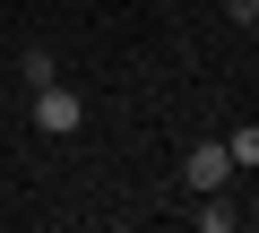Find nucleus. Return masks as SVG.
<instances>
[{
	"mask_svg": "<svg viewBox=\"0 0 259 233\" xmlns=\"http://www.w3.org/2000/svg\"><path fill=\"white\" fill-rule=\"evenodd\" d=\"M190 224H199V233H233V224H242V207H233L225 190H199V207H190Z\"/></svg>",
	"mask_w": 259,
	"mask_h": 233,
	"instance_id": "obj_3",
	"label": "nucleus"
},
{
	"mask_svg": "<svg viewBox=\"0 0 259 233\" xmlns=\"http://www.w3.org/2000/svg\"><path fill=\"white\" fill-rule=\"evenodd\" d=\"M225 147H233V164H259V121H242V130H233Z\"/></svg>",
	"mask_w": 259,
	"mask_h": 233,
	"instance_id": "obj_5",
	"label": "nucleus"
},
{
	"mask_svg": "<svg viewBox=\"0 0 259 233\" xmlns=\"http://www.w3.org/2000/svg\"><path fill=\"white\" fill-rule=\"evenodd\" d=\"M78 121H87V104H78L61 78H52V86H35V130H44V138H69Z\"/></svg>",
	"mask_w": 259,
	"mask_h": 233,
	"instance_id": "obj_1",
	"label": "nucleus"
},
{
	"mask_svg": "<svg viewBox=\"0 0 259 233\" xmlns=\"http://www.w3.org/2000/svg\"><path fill=\"white\" fill-rule=\"evenodd\" d=\"M18 78H26V86H52V78H61V61H52V52H44V43H35V52H26V61H18Z\"/></svg>",
	"mask_w": 259,
	"mask_h": 233,
	"instance_id": "obj_4",
	"label": "nucleus"
},
{
	"mask_svg": "<svg viewBox=\"0 0 259 233\" xmlns=\"http://www.w3.org/2000/svg\"><path fill=\"white\" fill-rule=\"evenodd\" d=\"M225 173H233V147L225 138H199L182 156V190H225Z\"/></svg>",
	"mask_w": 259,
	"mask_h": 233,
	"instance_id": "obj_2",
	"label": "nucleus"
}]
</instances>
